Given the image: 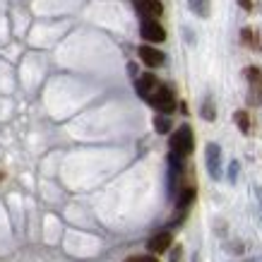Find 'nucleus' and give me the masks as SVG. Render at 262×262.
<instances>
[{
  "mask_svg": "<svg viewBox=\"0 0 262 262\" xmlns=\"http://www.w3.org/2000/svg\"><path fill=\"white\" fill-rule=\"evenodd\" d=\"M168 144H171V151L181 154V157H188V154H192V149H195L192 127L190 125H181L173 133V135H171V142H168Z\"/></svg>",
  "mask_w": 262,
  "mask_h": 262,
  "instance_id": "nucleus-1",
  "label": "nucleus"
},
{
  "mask_svg": "<svg viewBox=\"0 0 262 262\" xmlns=\"http://www.w3.org/2000/svg\"><path fill=\"white\" fill-rule=\"evenodd\" d=\"M147 103H149V106H154L159 113H173L176 111V94H173V89L166 87V84H159V87H157V92L147 99Z\"/></svg>",
  "mask_w": 262,
  "mask_h": 262,
  "instance_id": "nucleus-2",
  "label": "nucleus"
},
{
  "mask_svg": "<svg viewBox=\"0 0 262 262\" xmlns=\"http://www.w3.org/2000/svg\"><path fill=\"white\" fill-rule=\"evenodd\" d=\"M140 34H142V39L149 41V43H161V41H166V29H164L154 17H142V22H140Z\"/></svg>",
  "mask_w": 262,
  "mask_h": 262,
  "instance_id": "nucleus-3",
  "label": "nucleus"
},
{
  "mask_svg": "<svg viewBox=\"0 0 262 262\" xmlns=\"http://www.w3.org/2000/svg\"><path fill=\"white\" fill-rule=\"evenodd\" d=\"M183 159H185V157L176 154V151H171V154H168V195H171V198L176 195V190H178V183H181V178H183V168H185Z\"/></svg>",
  "mask_w": 262,
  "mask_h": 262,
  "instance_id": "nucleus-4",
  "label": "nucleus"
},
{
  "mask_svg": "<svg viewBox=\"0 0 262 262\" xmlns=\"http://www.w3.org/2000/svg\"><path fill=\"white\" fill-rule=\"evenodd\" d=\"M205 164H207V173L212 176L214 181L222 178V147L216 142H209L205 147Z\"/></svg>",
  "mask_w": 262,
  "mask_h": 262,
  "instance_id": "nucleus-5",
  "label": "nucleus"
},
{
  "mask_svg": "<svg viewBox=\"0 0 262 262\" xmlns=\"http://www.w3.org/2000/svg\"><path fill=\"white\" fill-rule=\"evenodd\" d=\"M157 87H159V80H157L151 72H144V75L135 77V92L142 96L144 101H147V99H149V96L157 92Z\"/></svg>",
  "mask_w": 262,
  "mask_h": 262,
  "instance_id": "nucleus-6",
  "label": "nucleus"
},
{
  "mask_svg": "<svg viewBox=\"0 0 262 262\" xmlns=\"http://www.w3.org/2000/svg\"><path fill=\"white\" fill-rule=\"evenodd\" d=\"M140 60H142L147 68H159V65H164V60H166V56L161 53L159 48H154L151 43H144V46H140Z\"/></svg>",
  "mask_w": 262,
  "mask_h": 262,
  "instance_id": "nucleus-7",
  "label": "nucleus"
},
{
  "mask_svg": "<svg viewBox=\"0 0 262 262\" xmlns=\"http://www.w3.org/2000/svg\"><path fill=\"white\" fill-rule=\"evenodd\" d=\"M135 3V10L140 12V17H157L164 12V5H161L159 0H133Z\"/></svg>",
  "mask_w": 262,
  "mask_h": 262,
  "instance_id": "nucleus-8",
  "label": "nucleus"
},
{
  "mask_svg": "<svg viewBox=\"0 0 262 262\" xmlns=\"http://www.w3.org/2000/svg\"><path fill=\"white\" fill-rule=\"evenodd\" d=\"M147 248L157 255L164 253V250H168V248H171V233H168V231H161V233H157V236H151L149 243H147Z\"/></svg>",
  "mask_w": 262,
  "mask_h": 262,
  "instance_id": "nucleus-9",
  "label": "nucleus"
},
{
  "mask_svg": "<svg viewBox=\"0 0 262 262\" xmlns=\"http://www.w3.org/2000/svg\"><path fill=\"white\" fill-rule=\"evenodd\" d=\"M195 198H198V190H195V188H183V190L178 192V212H181V216L190 209Z\"/></svg>",
  "mask_w": 262,
  "mask_h": 262,
  "instance_id": "nucleus-10",
  "label": "nucleus"
},
{
  "mask_svg": "<svg viewBox=\"0 0 262 262\" xmlns=\"http://www.w3.org/2000/svg\"><path fill=\"white\" fill-rule=\"evenodd\" d=\"M188 8H190L192 15L207 19V17L212 15V0H188Z\"/></svg>",
  "mask_w": 262,
  "mask_h": 262,
  "instance_id": "nucleus-11",
  "label": "nucleus"
},
{
  "mask_svg": "<svg viewBox=\"0 0 262 262\" xmlns=\"http://www.w3.org/2000/svg\"><path fill=\"white\" fill-rule=\"evenodd\" d=\"M248 103H253V106H262V70H260V75H257V80L250 82Z\"/></svg>",
  "mask_w": 262,
  "mask_h": 262,
  "instance_id": "nucleus-12",
  "label": "nucleus"
},
{
  "mask_svg": "<svg viewBox=\"0 0 262 262\" xmlns=\"http://www.w3.org/2000/svg\"><path fill=\"white\" fill-rule=\"evenodd\" d=\"M200 116L205 120H212L216 118V108H214V101H212V96H205V101H202V108H200Z\"/></svg>",
  "mask_w": 262,
  "mask_h": 262,
  "instance_id": "nucleus-13",
  "label": "nucleus"
},
{
  "mask_svg": "<svg viewBox=\"0 0 262 262\" xmlns=\"http://www.w3.org/2000/svg\"><path fill=\"white\" fill-rule=\"evenodd\" d=\"M154 130H157L159 135L171 133V118H168V113H159V116L154 118Z\"/></svg>",
  "mask_w": 262,
  "mask_h": 262,
  "instance_id": "nucleus-14",
  "label": "nucleus"
},
{
  "mask_svg": "<svg viewBox=\"0 0 262 262\" xmlns=\"http://www.w3.org/2000/svg\"><path fill=\"white\" fill-rule=\"evenodd\" d=\"M233 120H236V125L241 127V133H250V118H248V113L246 111H236L233 113Z\"/></svg>",
  "mask_w": 262,
  "mask_h": 262,
  "instance_id": "nucleus-15",
  "label": "nucleus"
},
{
  "mask_svg": "<svg viewBox=\"0 0 262 262\" xmlns=\"http://www.w3.org/2000/svg\"><path fill=\"white\" fill-rule=\"evenodd\" d=\"M243 41H246L248 46H253V48H260V43H257V36H255L250 29H243Z\"/></svg>",
  "mask_w": 262,
  "mask_h": 262,
  "instance_id": "nucleus-16",
  "label": "nucleus"
},
{
  "mask_svg": "<svg viewBox=\"0 0 262 262\" xmlns=\"http://www.w3.org/2000/svg\"><path fill=\"white\" fill-rule=\"evenodd\" d=\"M125 262H159L154 255H133V257H127Z\"/></svg>",
  "mask_w": 262,
  "mask_h": 262,
  "instance_id": "nucleus-17",
  "label": "nucleus"
},
{
  "mask_svg": "<svg viewBox=\"0 0 262 262\" xmlns=\"http://www.w3.org/2000/svg\"><path fill=\"white\" fill-rule=\"evenodd\" d=\"M236 178H238V161H231V166H229V181L236 183Z\"/></svg>",
  "mask_w": 262,
  "mask_h": 262,
  "instance_id": "nucleus-18",
  "label": "nucleus"
},
{
  "mask_svg": "<svg viewBox=\"0 0 262 262\" xmlns=\"http://www.w3.org/2000/svg\"><path fill=\"white\" fill-rule=\"evenodd\" d=\"M181 255H183V250L181 248H176L173 253H171V262H181Z\"/></svg>",
  "mask_w": 262,
  "mask_h": 262,
  "instance_id": "nucleus-19",
  "label": "nucleus"
},
{
  "mask_svg": "<svg viewBox=\"0 0 262 262\" xmlns=\"http://www.w3.org/2000/svg\"><path fill=\"white\" fill-rule=\"evenodd\" d=\"M241 5H243L246 10H250V0H241Z\"/></svg>",
  "mask_w": 262,
  "mask_h": 262,
  "instance_id": "nucleus-20",
  "label": "nucleus"
},
{
  "mask_svg": "<svg viewBox=\"0 0 262 262\" xmlns=\"http://www.w3.org/2000/svg\"><path fill=\"white\" fill-rule=\"evenodd\" d=\"M0 178H3V176H0Z\"/></svg>",
  "mask_w": 262,
  "mask_h": 262,
  "instance_id": "nucleus-21",
  "label": "nucleus"
}]
</instances>
